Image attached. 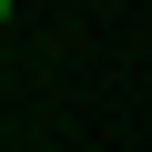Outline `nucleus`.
<instances>
[{"mask_svg": "<svg viewBox=\"0 0 152 152\" xmlns=\"http://www.w3.org/2000/svg\"><path fill=\"white\" fill-rule=\"evenodd\" d=\"M0 31H10V0H0Z\"/></svg>", "mask_w": 152, "mask_h": 152, "instance_id": "obj_1", "label": "nucleus"}]
</instances>
